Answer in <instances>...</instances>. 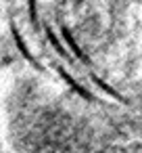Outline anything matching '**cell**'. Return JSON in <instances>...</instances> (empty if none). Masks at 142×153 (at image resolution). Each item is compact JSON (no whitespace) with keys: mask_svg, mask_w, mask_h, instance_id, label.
Here are the masks:
<instances>
[{"mask_svg":"<svg viewBox=\"0 0 142 153\" xmlns=\"http://www.w3.org/2000/svg\"><path fill=\"white\" fill-rule=\"evenodd\" d=\"M27 153H142V117L69 90H36L21 115Z\"/></svg>","mask_w":142,"mask_h":153,"instance_id":"6da1fadb","label":"cell"}]
</instances>
